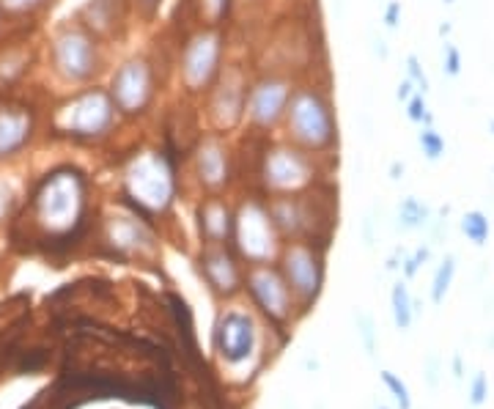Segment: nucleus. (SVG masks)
Masks as SVG:
<instances>
[{"label": "nucleus", "instance_id": "nucleus-1", "mask_svg": "<svg viewBox=\"0 0 494 409\" xmlns=\"http://www.w3.org/2000/svg\"><path fill=\"white\" fill-rule=\"evenodd\" d=\"M181 168L184 160L163 143L135 148L121 168V206L155 222V214H163L176 204Z\"/></svg>", "mask_w": 494, "mask_h": 409}, {"label": "nucleus", "instance_id": "nucleus-2", "mask_svg": "<svg viewBox=\"0 0 494 409\" xmlns=\"http://www.w3.org/2000/svg\"><path fill=\"white\" fill-rule=\"evenodd\" d=\"M280 138L289 143L299 146L302 152L316 154L330 160L338 146H340V132H338V113L332 104V94L327 83L302 80L294 86V94L289 99Z\"/></svg>", "mask_w": 494, "mask_h": 409}, {"label": "nucleus", "instance_id": "nucleus-3", "mask_svg": "<svg viewBox=\"0 0 494 409\" xmlns=\"http://www.w3.org/2000/svg\"><path fill=\"white\" fill-rule=\"evenodd\" d=\"M88 188L91 181L80 168L61 165L50 171L30 196V209L36 222L53 234L71 237L83 229L88 209Z\"/></svg>", "mask_w": 494, "mask_h": 409}, {"label": "nucleus", "instance_id": "nucleus-4", "mask_svg": "<svg viewBox=\"0 0 494 409\" xmlns=\"http://www.w3.org/2000/svg\"><path fill=\"white\" fill-rule=\"evenodd\" d=\"M324 157L302 152L286 138H258L255 179L261 196H294L314 190Z\"/></svg>", "mask_w": 494, "mask_h": 409}, {"label": "nucleus", "instance_id": "nucleus-5", "mask_svg": "<svg viewBox=\"0 0 494 409\" xmlns=\"http://www.w3.org/2000/svg\"><path fill=\"white\" fill-rule=\"evenodd\" d=\"M228 33L222 25H196L187 30L176 53V80L187 99H204L225 69Z\"/></svg>", "mask_w": 494, "mask_h": 409}, {"label": "nucleus", "instance_id": "nucleus-6", "mask_svg": "<svg viewBox=\"0 0 494 409\" xmlns=\"http://www.w3.org/2000/svg\"><path fill=\"white\" fill-rule=\"evenodd\" d=\"M121 116L107 88L86 86L71 94L53 116L55 135L78 143H99L116 132Z\"/></svg>", "mask_w": 494, "mask_h": 409}, {"label": "nucleus", "instance_id": "nucleus-7", "mask_svg": "<svg viewBox=\"0 0 494 409\" xmlns=\"http://www.w3.org/2000/svg\"><path fill=\"white\" fill-rule=\"evenodd\" d=\"M163 78H160V66L157 58L148 53H135L124 58L110 74V96L116 104L119 116L124 121H143L151 116L157 99H160Z\"/></svg>", "mask_w": 494, "mask_h": 409}, {"label": "nucleus", "instance_id": "nucleus-8", "mask_svg": "<svg viewBox=\"0 0 494 409\" xmlns=\"http://www.w3.org/2000/svg\"><path fill=\"white\" fill-rule=\"evenodd\" d=\"M50 63L63 83L94 86L105 71V42L83 22L66 25L50 42Z\"/></svg>", "mask_w": 494, "mask_h": 409}, {"label": "nucleus", "instance_id": "nucleus-9", "mask_svg": "<svg viewBox=\"0 0 494 409\" xmlns=\"http://www.w3.org/2000/svg\"><path fill=\"white\" fill-rule=\"evenodd\" d=\"M297 80L283 69H267L250 78L247 104H245V129L253 138H272L283 127L289 99Z\"/></svg>", "mask_w": 494, "mask_h": 409}, {"label": "nucleus", "instance_id": "nucleus-10", "mask_svg": "<svg viewBox=\"0 0 494 409\" xmlns=\"http://www.w3.org/2000/svg\"><path fill=\"white\" fill-rule=\"evenodd\" d=\"M184 165L206 196H222L237 179V146L228 135L206 129L196 138Z\"/></svg>", "mask_w": 494, "mask_h": 409}, {"label": "nucleus", "instance_id": "nucleus-11", "mask_svg": "<svg viewBox=\"0 0 494 409\" xmlns=\"http://www.w3.org/2000/svg\"><path fill=\"white\" fill-rule=\"evenodd\" d=\"M247 86H250V74L239 63H231L220 71L214 86L201 99L204 116H206V129L231 138L234 132H239L245 127Z\"/></svg>", "mask_w": 494, "mask_h": 409}, {"label": "nucleus", "instance_id": "nucleus-12", "mask_svg": "<svg viewBox=\"0 0 494 409\" xmlns=\"http://www.w3.org/2000/svg\"><path fill=\"white\" fill-rule=\"evenodd\" d=\"M280 234L272 226V217L264 196H247L234 209V247L247 264H270L278 253Z\"/></svg>", "mask_w": 494, "mask_h": 409}, {"label": "nucleus", "instance_id": "nucleus-13", "mask_svg": "<svg viewBox=\"0 0 494 409\" xmlns=\"http://www.w3.org/2000/svg\"><path fill=\"white\" fill-rule=\"evenodd\" d=\"M280 272L294 300L311 305L324 283V250L314 239H294L280 253Z\"/></svg>", "mask_w": 494, "mask_h": 409}, {"label": "nucleus", "instance_id": "nucleus-14", "mask_svg": "<svg viewBox=\"0 0 494 409\" xmlns=\"http://www.w3.org/2000/svg\"><path fill=\"white\" fill-rule=\"evenodd\" d=\"M272 217L275 231L294 242V239H314L316 217H319V198L316 193H294V196H264Z\"/></svg>", "mask_w": 494, "mask_h": 409}, {"label": "nucleus", "instance_id": "nucleus-15", "mask_svg": "<svg viewBox=\"0 0 494 409\" xmlns=\"http://www.w3.org/2000/svg\"><path fill=\"white\" fill-rule=\"evenodd\" d=\"M245 286L253 296V303L267 313L270 319L280 321L291 313L294 294L280 272V267L272 264H250L245 275Z\"/></svg>", "mask_w": 494, "mask_h": 409}, {"label": "nucleus", "instance_id": "nucleus-16", "mask_svg": "<svg viewBox=\"0 0 494 409\" xmlns=\"http://www.w3.org/2000/svg\"><path fill=\"white\" fill-rule=\"evenodd\" d=\"M214 346L228 365L245 363L255 349V321L245 311H225L214 327Z\"/></svg>", "mask_w": 494, "mask_h": 409}, {"label": "nucleus", "instance_id": "nucleus-17", "mask_svg": "<svg viewBox=\"0 0 494 409\" xmlns=\"http://www.w3.org/2000/svg\"><path fill=\"white\" fill-rule=\"evenodd\" d=\"M155 222H148L146 217L135 212H119L116 217H110L107 222V242L116 247L121 255H143L148 250H155Z\"/></svg>", "mask_w": 494, "mask_h": 409}, {"label": "nucleus", "instance_id": "nucleus-18", "mask_svg": "<svg viewBox=\"0 0 494 409\" xmlns=\"http://www.w3.org/2000/svg\"><path fill=\"white\" fill-rule=\"evenodd\" d=\"M201 275L217 294H234L242 286V270L237 255L228 250V245H204L201 250Z\"/></svg>", "mask_w": 494, "mask_h": 409}, {"label": "nucleus", "instance_id": "nucleus-19", "mask_svg": "<svg viewBox=\"0 0 494 409\" xmlns=\"http://www.w3.org/2000/svg\"><path fill=\"white\" fill-rule=\"evenodd\" d=\"M204 245H228L234 237V206L222 196H204L196 209Z\"/></svg>", "mask_w": 494, "mask_h": 409}, {"label": "nucleus", "instance_id": "nucleus-20", "mask_svg": "<svg viewBox=\"0 0 494 409\" xmlns=\"http://www.w3.org/2000/svg\"><path fill=\"white\" fill-rule=\"evenodd\" d=\"M130 12H132V0H88L80 12V20L105 42L121 36Z\"/></svg>", "mask_w": 494, "mask_h": 409}, {"label": "nucleus", "instance_id": "nucleus-21", "mask_svg": "<svg viewBox=\"0 0 494 409\" xmlns=\"http://www.w3.org/2000/svg\"><path fill=\"white\" fill-rule=\"evenodd\" d=\"M33 113L30 107L0 104V160L20 154L33 138Z\"/></svg>", "mask_w": 494, "mask_h": 409}, {"label": "nucleus", "instance_id": "nucleus-22", "mask_svg": "<svg viewBox=\"0 0 494 409\" xmlns=\"http://www.w3.org/2000/svg\"><path fill=\"white\" fill-rule=\"evenodd\" d=\"M396 226L401 231H421L431 226V206L423 204L417 196H406L398 201L396 209Z\"/></svg>", "mask_w": 494, "mask_h": 409}, {"label": "nucleus", "instance_id": "nucleus-23", "mask_svg": "<svg viewBox=\"0 0 494 409\" xmlns=\"http://www.w3.org/2000/svg\"><path fill=\"white\" fill-rule=\"evenodd\" d=\"M193 9L196 25H225L231 20L234 0H187Z\"/></svg>", "mask_w": 494, "mask_h": 409}, {"label": "nucleus", "instance_id": "nucleus-24", "mask_svg": "<svg viewBox=\"0 0 494 409\" xmlns=\"http://www.w3.org/2000/svg\"><path fill=\"white\" fill-rule=\"evenodd\" d=\"M390 311H393V321L401 332H406L414 321V300L406 288L404 280H398L393 288H390Z\"/></svg>", "mask_w": 494, "mask_h": 409}, {"label": "nucleus", "instance_id": "nucleus-25", "mask_svg": "<svg viewBox=\"0 0 494 409\" xmlns=\"http://www.w3.org/2000/svg\"><path fill=\"white\" fill-rule=\"evenodd\" d=\"M459 229L467 237V242H473L475 247H483L491 237V220L489 214H483L481 209H470L462 220H459Z\"/></svg>", "mask_w": 494, "mask_h": 409}, {"label": "nucleus", "instance_id": "nucleus-26", "mask_svg": "<svg viewBox=\"0 0 494 409\" xmlns=\"http://www.w3.org/2000/svg\"><path fill=\"white\" fill-rule=\"evenodd\" d=\"M453 278H456V255L448 253L442 258V264L437 267L434 278H431V303L434 305H442L445 303V296L453 286Z\"/></svg>", "mask_w": 494, "mask_h": 409}, {"label": "nucleus", "instance_id": "nucleus-27", "mask_svg": "<svg viewBox=\"0 0 494 409\" xmlns=\"http://www.w3.org/2000/svg\"><path fill=\"white\" fill-rule=\"evenodd\" d=\"M417 146H421V152L429 163H440L448 152L445 138L434 127H421V132H417Z\"/></svg>", "mask_w": 494, "mask_h": 409}, {"label": "nucleus", "instance_id": "nucleus-28", "mask_svg": "<svg viewBox=\"0 0 494 409\" xmlns=\"http://www.w3.org/2000/svg\"><path fill=\"white\" fill-rule=\"evenodd\" d=\"M404 113L412 124L417 127H434V113L429 110V102H426V94H412V99L404 104Z\"/></svg>", "mask_w": 494, "mask_h": 409}, {"label": "nucleus", "instance_id": "nucleus-29", "mask_svg": "<svg viewBox=\"0 0 494 409\" xmlns=\"http://www.w3.org/2000/svg\"><path fill=\"white\" fill-rule=\"evenodd\" d=\"M406 80H412V86H414L417 94H426V96H429L431 80H429V74H426V69H423V61L417 58L414 53L406 55Z\"/></svg>", "mask_w": 494, "mask_h": 409}, {"label": "nucleus", "instance_id": "nucleus-30", "mask_svg": "<svg viewBox=\"0 0 494 409\" xmlns=\"http://www.w3.org/2000/svg\"><path fill=\"white\" fill-rule=\"evenodd\" d=\"M431 258V247L429 245H421V247H414L409 255H404V262H401V272L406 280H412L417 272H421L426 267V262Z\"/></svg>", "mask_w": 494, "mask_h": 409}, {"label": "nucleus", "instance_id": "nucleus-31", "mask_svg": "<svg viewBox=\"0 0 494 409\" xmlns=\"http://www.w3.org/2000/svg\"><path fill=\"white\" fill-rule=\"evenodd\" d=\"M382 382H385V388L390 390V396L396 398V404L401 406V409H412V396H409V388L393 374V371H382Z\"/></svg>", "mask_w": 494, "mask_h": 409}, {"label": "nucleus", "instance_id": "nucleus-32", "mask_svg": "<svg viewBox=\"0 0 494 409\" xmlns=\"http://www.w3.org/2000/svg\"><path fill=\"white\" fill-rule=\"evenodd\" d=\"M462 66H465L462 50L456 47L453 42H445V45H442V71L448 74V78H459Z\"/></svg>", "mask_w": 494, "mask_h": 409}, {"label": "nucleus", "instance_id": "nucleus-33", "mask_svg": "<svg viewBox=\"0 0 494 409\" xmlns=\"http://www.w3.org/2000/svg\"><path fill=\"white\" fill-rule=\"evenodd\" d=\"M160 9H163V0H132V12H135L138 20L146 22V25L157 20Z\"/></svg>", "mask_w": 494, "mask_h": 409}, {"label": "nucleus", "instance_id": "nucleus-34", "mask_svg": "<svg viewBox=\"0 0 494 409\" xmlns=\"http://www.w3.org/2000/svg\"><path fill=\"white\" fill-rule=\"evenodd\" d=\"M486 398H489V377L483 374V371H478V374L473 377V382H470V404L481 406Z\"/></svg>", "mask_w": 494, "mask_h": 409}, {"label": "nucleus", "instance_id": "nucleus-35", "mask_svg": "<svg viewBox=\"0 0 494 409\" xmlns=\"http://www.w3.org/2000/svg\"><path fill=\"white\" fill-rule=\"evenodd\" d=\"M357 327H360V336L365 341V349L368 355L373 357L376 355V341H373V319L368 313H357Z\"/></svg>", "mask_w": 494, "mask_h": 409}, {"label": "nucleus", "instance_id": "nucleus-36", "mask_svg": "<svg viewBox=\"0 0 494 409\" xmlns=\"http://www.w3.org/2000/svg\"><path fill=\"white\" fill-rule=\"evenodd\" d=\"M401 14H404L401 0H388L385 9H382V22H385V28H388V30H396L398 22H401Z\"/></svg>", "mask_w": 494, "mask_h": 409}, {"label": "nucleus", "instance_id": "nucleus-37", "mask_svg": "<svg viewBox=\"0 0 494 409\" xmlns=\"http://www.w3.org/2000/svg\"><path fill=\"white\" fill-rule=\"evenodd\" d=\"M412 94H414V86H412V80H401L398 86H396V99L401 102V104H406L409 99H412Z\"/></svg>", "mask_w": 494, "mask_h": 409}, {"label": "nucleus", "instance_id": "nucleus-38", "mask_svg": "<svg viewBox=\"0 0 494 409\" xmlns=\"http://www.w3.org/2000/svg\"><path fill=\"white\" fill-rule=\"evenodd\" d=\"M404 171H406V165L401 160H393L390 163V181H401L404 179Z\"/></svg>", "mask_w": 494, "mask_h": 409}, {"label": "nucleus", "instance_id": "nucleus-39", "mask_svg": "<svg viewBox=\"0 0 494 409\" xmlns=\"http://www.w3.org/2000/svg\"><path fill=\"white\" fill-rule=\"evenodd\" d=\"M373 53L379 55V58H382V61H388V42L385 39H373Z\"/></svg>", "mask_w": 494, "mask_h": 409}, {"label": "nucleus", "instance_id": "nucleus-40", "mask_svg": "<svg viewBox=\"0 0 494 409\" xmlns=\"http://www.w3.org/2000/svg\"><path fill=\"white\" fill-rule=\"evenodd\" d=\"M453 374H456V380H462V377H465V374H462V357H459V355L453 357Z\"/></svg>", "mask_w": 494, "mask_h": 409}, {"label": "nucleus", "instance_id": "nucleus-41", "mask_svg": "<svg viewBox=\"0 0 494 409\" xmlns=\"http://www.w3.org/2000/svg\"><path fill=\"white\" fill-rule=\"evenodd\" d=\"M450 30H453V25H450V22H448V20H445V22H442V25H440V28H437V33H440V36H442V39H445V36H450Z\"/></svg>", "mask_w": 494, "mask_h": 409}, {"label": "nucleus", "instance_id": "nucleus-42", "mask_svg": "<svg viewBox=\"0 0 494 409\" xmlns=\"http://www.w3.org/2000/svg\"><path fill=\"white\" fill-rule=\"evenodd\" d=\"M6 198H9V193H6V188H4V184H0V212H4V206L9 204Z\"/></svg>", "mask_w": 494, "mask_h": 409}, {"label": "nucleus", "instance_id": "nucleus-43", "mask_svg": "<svg viewBox=\"0 0 494 409\" xmlns=\"http://www.w3.org/2000/svg\"><path fill=\"white\" fill-rule=\"evenodd\" d=\"M486 127H489V132H491V135H494V116H491V119H489V124H486Z\"/></svg>", "mask_w": 494, "mask_h": 409}, {"label": "nucleus", "instance_id": "nucleus-44", "mask_svg": "<svg viewBox=\"0 0 494 409\" xmlns=\"http://www.w3.org/2000/svg\"><path fill=\"white\" fill-rule=\"evenodd\" d=\"M442 4H445V6H453V4H456V0H442Z\"/></svg>", "mask_w": 494, "mask_h": 409}, {"label": "nucleus", "instance_id": "nucleus-45", "mask_svg": "<svg viewBox=\"0 0 494 409\" xmlns=\"http://www.w3.org/2000/svg\"><path fill=\"white\" fill-rule=\"evenodd\" d=\"M376 409H388V406H376Z\"/></svg>", "mask_w": 494, "mask_h": 409}]
</instances>
